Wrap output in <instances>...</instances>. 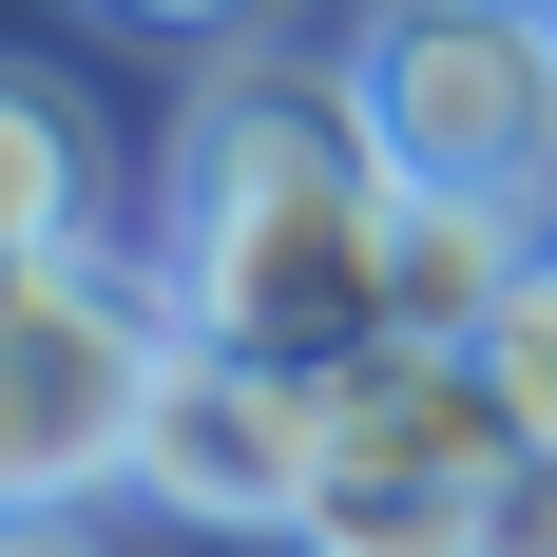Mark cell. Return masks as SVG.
I'll return each instance as SVG.
<instances>
[{"instance_id":"6da1fadb","label":"cell","mask_w":557,"mask_h":557,"mask_svg":"<svg viewBox=\"0 0 557 557\" xmlns=\"http://www.w3.org/2000/svg\"><path fill=\"white\" fill-rule=\"evenodd\" d=\"M385 231H404V173L366 135V97H346V58L212 39L193 115H173V173H154V250L193 288V327L270 346V366H366L404 327Z\"/></svg>"},{"instance_id":"ba28073f","label":"cell","mask_w":557,"mask_h":557,"mask_svg":"<svg viewBox=\"0 0 557 557\" xmlns=\"http://www.w3.org/2000/svg\"><path fill=\"white\" fill-rule=\"evenodd\" d=\"M481 366H500V404H519V443L557 461V231H539V270L500 288V327H481Z\"/></svg>"},{"instance_id":"30bf717a","label":"cell","mask_w":557,"mask_h":557,"mask_svg":"<svg viewBox=\"0 0 557 557\" xmlns=\"http://www.w3.org/2000/svg\"><path fill=\"white\" fill-rule=\"evenodd\" d=\"M0 557H115V539H97V500H20V519H0Z\"/></svg>"},{"instance_id":"7a4b0ae2","label":"cell","mask_w":557,"mask_h":557,"mask_svg":"<svg viewBox=\"0 0 557 557\" xmlns=\"http://www.w3.org/2000/svg\"><path fill=\"white\" fill-rule=\"evenodd\" d=\"M193 346L173 250H0V500H135L154 385Z\"/></svg>"},{"instance_id":"8992f818","label":"cell","mask_w":557,"mask_h":557,"mask_svg":"<svg viewBox=\"0 0 557 557\" xmlns=\"http://www.w3.org/2000/svg\"><path fill=\"white\" fill-rule=\"evenodd\" d=\"M519 270H539V212H519V193H443V173H404L385 288H404V327H423V346H481Z\"/></svg>"},{"instance_id":"277c9868","label":"cell","mask_w":557,"mask_h":557,"mask_svg":"<svg viewBox=\"0 0 557 557\" xmlns=\"http://www.w3.org/2000/svg\"><path fill=\"white\" fill-rule=\"evenodd\" d=\"M327 58L385 135V173L557 212V0H346Z\"/></svg>"},{"instance_id":"52a82bcc","label":"cell","mask_w":557,"mask_h":557,"mask_svg":"<svg viewBox=\"0 0 557 557\" xmlns=\"http://www.w3.org/2000/svg\"><path fill=\"white\" fill-rule=\"evenodd\" d=\"M97 212H115L97 97H77L58 58H20V77H0V250H97Z\"/></svg>"},{"instance_id":"9c48e42d","label":"cell","mask_w":557,"mask_h":557,"mask_svg":"<svg viewBox=\"0 0 557 557\" xmlns=\"http://www.w3.org/2000/svg\"><path fill=\"white\" fill-rule=\"evenodd\" d=\"M461 557H557V461H539V443H519V481L481 500V539H461Z\"/></svg>"},{"instance_id":"5b68a950","label":"cell","mask_w":557,"mask_h":557,"mask_svg":"<svg viewBox=\"0 0 557 557\" xmlns=\"http://www.w3.org/2000/svg\"><path fill=\"white\" fill-rule=\"evenodd\" d=\"M308 461H327V366H270V346H173L154 443H135V500L193 519V539H308Z\"/></svg>"},{"instance_id":"8fae6325","label":"cell","mask_w":557,"mask_h":557,"mask_svg":"<svg viewBox=\"0 0 557 557\" xmlns=\"http://www.w3.org/2000/svg\"><path fill=\"white\" fill-rule=\"evenodd\" d=\"M97 20H154V39H250L270 0H97Z\"/></svg>"},{"instance_id":"3957f363","label":"cell","mask_w":557,"mask_h":557,"mask_svg":"<svg viewBox=\"0 0 557 557\" xmlns=\"http://www.w3.org/2000/svg\"><path fill=\"white\" fill-rule=\"evenodd\" d=\"M500 481H519L500 366L385 327L366 366H327V461H308V539L288 557H461Z\"/></svg>"}]
</instances>
